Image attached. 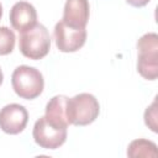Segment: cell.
Wrapping results in <instances>:
<instances>
[{
  "instance_id": "obj_6",
  "label": "cell",
  "mask_w": 158,
  "mask_h": 158,
  "mask_svg": "<svg viewBox=\"0 0 158 158\" xmlns=\"http://www.w3.org/2000/svg\"><path fill=\"white\" fill-rule=\"evenodd\" d=\"M56 46L60 52L69 53L80 49L86 41L85 28H73L65 25L63 21L57 22L54 27Z\"/></svg>"
},
{
  "instance_id": "obj_1",
  "label": "cell",
  "mask_w": 158,
  "mask_h": 158,
  "mask_svg": "<svg viewBox=\"0 0 158 158\" xmlns=\"http://www.w3.org/2000/svg\"><path fill=\"white\" fill-rule=\"evenodd\" d=\"M65 112L69 125L86 126L98 118L100 105L93 94L80 93L73 98H68Z\"/></svg>"
},
{
  "instance_id": "obj_8",
  "label": "cell",
  "mask_w": 158,
  "mask_h": 158,
  "mask_svg": "<svg viewBox=\"0 0 158 158\" xmlns=\"http://www.w3.org/2000/svg\"><path fill=\"white\" fill-rule=\"evenodd\" d=\"M90 15L88 0H67L62 21L73 28H85Z\"/></svg>"
},
{
  "instance_id": "obj_14",
  "label": "cell",
  "mask_w": 158,
  "mask_h": 158,
  "mask_svg": "<svg viewBox=\"0 0 158 158\" xmlns=\"http://www.w3.org/2000/svg\"><path fill=\"white\" fill-rule=\"evenodd\" d=\"M126 1L135 7H142V6H146L151 0H126Z\"/></svg>"
},
{
  "instance_id": "obj_3",
  "label": "cell",
  "mask_w": 158,
  "mask_h": 158,
  "mask_svg": "<svg viewBox=\"0 0 158 158\" xmlns=\"http://www.w3.org/2000/svg\"><path fill=\"white\" fill-rule=\"evenodd\" d=\"M11 84L14 91L20 98L32 100L43 91L44 80L38 69L28 65H20L12 72Z\"/></svg>"
},
{
  "instance_id": "obj_15",
  "label": "cell",
  "mask_w": 158,
  "mask_h": 158,
  "mask_svg": "<svg viewBox=\"0 0 158 158\" xmlns=\"http://www.w3.org/2000/svg\"><path fill=\"white\" fill-rule=\"evenodd\" d=\"M2 79H4V75H2V72H1V69H0V85L2 84Z\"/></svg>"
},
{
  "instance_id": "obj_5",
  "label": "cell",
  "mask_w": 158,
  "mask_h": 158,
  "mask_svg": "<svg viewBox=\"0 0 158 158\" xmlns=\"http://www.w3.org/2000/svg\"><path fill=\"white\" fill-rule=\"evenodd\" d=\"M67 126L58 125L46 116H42L35 122L32 136L41 148L57 149L67 139Z\"/></svg>"
},
{
  "instance_id": "obj_16",
  "label": "cell",
  "mask_w": 158,
  "mask_h": 158,
  "mask_svg": "<svg viewBox=\"0 0 158 158\" xmlns=\"http://www.w3.org/2000/svg\"><path fill=\"white\" fill-rule=\"evenodd\" d=\"M1 16H2V6L0 4V19H1Z\"/></svg>"
},
{
  "instance_id": "obj_10",
  "label": "cell",
  "mask_w": 158,
  "mask_h": 158,
  "mask_svg": "<svg viewBox=\"0 0 158 158\" xmlns=\"http://www.w3.org/2000/svg\"><path fill=\"white\" fill-rule=\"evenodd\" d=\"M67 100L68 98L65 95H56L53 96L46 105V114L44 116L58 123L62 126H67L69 125L68 120H67V112H65V107H67Z\"/></svg>"
},
{
  "instance_id": "obj_2",
  "label": "cell",
  "mask_w": 158,
  "mask_h": 158,
  "mask_svg": "<svg viewBox=\"0 0 158 158\" xmlns=\"http://www.w3.org/2000/svg\"><path fill=\"white\" fill-rule=\"evenodd\" d=\"M21 53L28 59H42L51 49V37L48 30L42 23H36L33 27L21 32L19 40Z\"/></svg>"
},
{
  "instance_id": "obj_9",
  "label": "cell",
  "mask_w": 158,
  "mask_h": 158,
  "mask_svg": "<svg viewBox=\"0 0 158 158\" xmlns=\"http://www.w3.org/2000/svg\"><path fill=\"white\" fill-rule=\"evenodd\" d=\"M10 22L14 30L23 32L37 23V11L27 1L16 2L10 10Z\"/></svg>"
},
{
  "instance_id": "obj_7",
  "label": "cell",
  "mask_w": 158,
  "mask_h": 158,
  "mask_svg": "<svg viewBox=\"0 0 158 158\" xmlns=\"http://www.w3.org/2000/svg\"><path fill=\"white\" fill-rule=\"evenodd\" d=\"M28 122V112L20 104H9L0 110V128L9 135L22 132Z\"/></svg>"
},
{
  "instance_id": "obj_12",
  "label": "cell",
  "mask_w": 158,
  "mask_h": 158,
  "mask_svg": "<svg viewBox=\"0 0 158 158\" xmlns=\"http://www.w3.org/2000/svg\"><path fill=\"white\" fill-rule=\"evenodd\" d=\"M15 33L6 26L0 27V56H6L12 52L15 47Z\"/></svg>"
},
{
  "instance_id": "obj_11",
  "label": "cell",
  "mask_w": 158,
  "mask_h": 158,
  "mask_svg": "<svg viewBox=\"0 0 158 158\" xmlns=\"http://www.w3.org/2000/svg\"><path fill=\"white\" fill-rule=\"evenodd\" d=\"M157 146L154 142L138 138L132 141L127 148V156L131 158L137 157H157Z\"/></svg>"
},
{
  "instance_id": "obj_13",
  "label": "cell",
  "mask_w": 158,
  "mask_h": 158,
  "mask_svg": "<svg viewBox=\"0 0 158 158\" xmlns=\"http://www.w3.org/2000/svg\"><path fill=\"white\" fill-rule=\"evenodd\" d=\"M157 100L154 99L151 106H148L144 111V123L151 128L153 132H158V125H157Z\"/></svg>"
},
{
  "instance_id": "obj_4",
  "label": "cell",
  "mask_w": 158,
  "mask_h": 158,
  "mask_svg": "<svg viewBox=\"0 0 158 158\" xmlns=\"http://www.w3.org/2000/svg\"><path fill=\"white\" fill-rule=\"evenodd\" d=\"M138 59L137 72L148 80L158 77V35L149 32L143 35L137 42Z\"/></svg>"
}]
</instances>
